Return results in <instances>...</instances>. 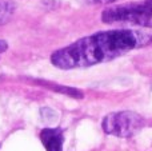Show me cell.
Returning <instances> with one entry per match:
<instances>
[{
	"instance_id": "5",
	"label": "cell",
	"mask_w": 152,
	"mask_h": 151,
	"mask_svg": "<svg viewBox=\"0 0 152 151\" xmlns=\"http://www.w3.org/2000/svg\"><path fill=\"white\" fill-rule=\"evenodd\" d=\"M45 86L50 88H52L56 92L64 94L68 96H74V98H83V92L80 90H76L72 87H66V86H60V84H52V83H45Z\"/></svg>"
},
{
	"instance_id": "2",
	"label": "cell",
	"mask_w": 152,
	"mask_h": 151,
	"mask_svg": "<svg viewBox=\"0 0 152 151\" xmlns=\"http://www.w3.org/2000/svg\"><path fill=\"white\" fill-rule=\"evenodd\" d=\"M102 20L107 24L128 23L152 28V4L144 1L107 8L102 13Z\"/></svg>"
},
{
	"instance_id": "9",
	"label": "cell",
	"mask_w": 152,
	"mask_h": 151,
	"mask_svg": "<svg viewBox=\"0 0 152 151\" xmlns=\"http://www.w3.org/2000/svg\"><path fill=\"white\" fill-rule=\"evenodd\" d=\"M145 1H147V3H151V4H152V0H145Z\"/></svg>"
},
{
	"instance_id": "8",
	"label": "cell",
	"mask_w": 152,
	"mask_h": 151,
	"mask_svg": "<svg viewBox=\"0 0 152 151\" xmlns=\"http://www.w3.org/2000/svg\"><path fill=\"white\" fill-rule=\"evenodd\" d=\"M7 48H8L7 42H5V40H0V54L5 52V51H7Z\"/></svg>"
},
{
	"instance_id": "3",
	"label": "cell",
	"mask_w": 152,
	"mask_h": 151,
	"mask_svg": "<svg viewBox=\"0 0 152 151\" xmlns=\"http://www.w3.org/2000/svg\"><path fill=\"white\" fill-rule=\"evenodd\" d=\"M102 127L108 135L118 138H129L144 127V119L142 115L134 111L112 112L103 119Z\"/></svg>"
},
{
	"instance_id": "7",
	"label": "cell",
	"mask_w": 152,
	"mask_h": 151,
	"mask_svg": "<svg viewBox=\"0 0 152 151\" xmlns=\"http://www.w3.org/2000/svg\"><path fill=\"white\" fill-rule=\"evenodd\" d=\"M89 4H111V3L116 1V0H86Z\"/></svg>"
},
{
	"instance_id": "4",
	"label": "cell",
	"mask_w": 152,
	"mask_h": 151,
	"mask_svg": "<svg viewBox=\"0 0 152 151\" xmlns=\"http://www.w3.org/2000/svg\"><path fill=\"white\" fill-rule=\"evenodd\" d=\"M40 141L47 151H63L64 136L60 128H44L40 133Z\"/></svg>"
},
{
	"instance_id": "1",
	"label": "cell",
	"mask_w": 152,
	"mask_h": 151,
	"mask_svg": "<svg viewBox=\"0 0 152 151\" xmlns=\"http://www.w3.org/2000/svg\"><path fill=\"white\" fill-rule=\"evenodd\" d=\"M151 36L132 29L96 32L55 51L51 63L60 70L91 67L113 60L129 51L150 43Z\"/></svg>"
},
{
	"instance_id": "6",
	"label": "cell",
	"mask_w": 152,
	"mask_h": 151,
	"mask_svg": "<svg viewBox=\"0 0 152 151\" xmlns=\"http://www.w3.org/2000/svg\"><path fill=\"white\" fill-rule=\"evenodd\" d=\"M13 11V5L10 3H0V24L4 23Z\"/></svg>"
}]
</instances>
